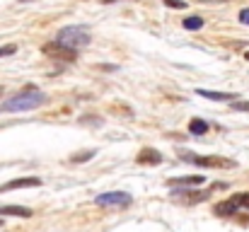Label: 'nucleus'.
Here are the masks:
<instances>
[{
    "instance_id": "16",
    "label": "nucleus",
    "mask_w": 249,
    "mask_h": 232,
    "mask_svg": "<svg viewBox=\"0 0 249 232\" xmlns=\"http://www.w3.org/2000/svg\"><path fill=\"white\" fill-rule=\"evenodd\" d=\"M232 198L237 201V206H240V208H247V211H249V191H242V194H235Z\"/></svg>"
},
{
    "instance_id": "10",
    "label": "nucleus",
    "mask_w": 249,
    "mask_h": 232,
    "mask_svg": "<svg viewBox=\"0 0 249 232\" xmlns=\"http://www.w3.org/2000/svg\"><path fill=\"white\" fill-rule=\"evenodd\" d=\"M198 97H206L211 102H235V97L240 94H232V92H213V89H196Z\"/></svg>"
},
{
    "instance_id": "3",
    "label": "nucleus",
    "mask_w": 249,
    "mask_h": 232,
    "mask_svg": "<svg viewBox=\"0 0 249 232\" xmlns=\"http://www.w3.org/2000/svg\"><path fill=\"white\" fill-rule=\"evenodd\" d=\"M184 162H191L196 167H223V169H232L235 167V160H228V157H218V155H208V157H201V155H194V153H181L179 155Z\"/></svg>"
},
{
    "instance_id": "5",
    "label": "nucleus",
    "mask_w": 249,
    "mask_h": 232,
    "mask_svg": "<svg viewBox=\"0 0 249 232\" xmlns=\"http://www.w3.org/2000/svg\"><path fill=\"white\" fill-rule=\"evenodd\" d=\"M131 194H126V191H107V194H99L97 198H94V203L97 206H131Z\"/></svg>"
},
{
    "instance_id": "25",
    "label": "nucleus",
    "mask_w": 249,
    "mask_h": 232,
    "mask_svg": "<svg viewBox=\"0 0 249 232\" xmlns=\"http://www.w3.org/2000/svg\"><path fill=\"white\" fill-rule=\"evenodd\" d=\"M19 2H29V0H19Z\"/></svg>"
},
{
    "instance_id": "1",
    "label": "nucleus",
    "mask_w": 249,
    "mask_h": 232,
    "mask_svg": "<svg viewBox=\"0 0 249 232\" xmlns=\"http://www.w3.org/2000/svg\"><path fill=\"white\" fill-rule=\"evenodd\" d=\"M46 102V94L36 87H24L22 92H17L15 97L2 102V111H29V109H39Z\"/></svg>"
},
{
    "instance_id": "18",
    "label": "nucleus",
    "mask_w": 249,
    "mask_h": 232,
    "mask_svg": "<svg viewBox=\"0 0 249 232\" xmlns=\"http://www.w3.org/2000/svg\"><path fill=\"white\" fill-rule=\"evenodd\" d=\"M17 51V46L15 44H7V46H0V58H5V56H12Z\"/></svg>"
},
{
    "instance_id": "20",
    "label": "nucleus",
    "mask_w": 249,
    "mask_h": 232,
    "mask_svg": "<svg viewBox=\"0 0 249 232\" xmlns=\"http://www.w3.org/2000/svg\"><path fill=\"white\" fill-rule=\"evenodd\" d=\"M240 22H242V24H247V27H249V7H245V10H240Z\"/></svg>"
},
{
    "instance_id": "2",
    "label": "nucleus",
    "mask_w": 249,
    "mask_h": 232,
    "mask_svg": "<svg viewBox=\"0 0 249 232\" xmlns=\"http://www.w3.org/2000/svg\"><path fill=\"white\" fill-rule=\"evenodd\" d=\"M89 32L85 29V27H78V24H73V27H63L58 34H56V41L58 44H63V46H68V49H73V51H80L85 49L87 44H89Z\"/></svg>"
},
{
    "instance_id": "23",
    "label": "nucleus",
    "mask_w": 249,
    "mask_h": 232,
    "mask_svg": "<svg viewBox=\"0 0 249 232\" xmlns=\"http://www.w3.org/2000/svg\"><path fill=\"white\" fill-rule=\"evenodd\" d=\"M245 58H247V61H249V51H247V54H245Z\"/></svg>"
},
{
    "instance_id": "22",
    "label": "nucleus",
    "mask_w": 249,
    "mask_h": 232,
    "mask_svg": "<svg viewBox=\"0 0 249 232\" xmlns=\"http://www.w3.org/2000/svg\"><path fill=\"white\" fill-rule=\"evenodd\" d=\"M102 2H119V0H102Z\"/></svg>"
},
{
    "instance_id": "14",
    "label": "nucleus",
    "mask_w": 249,
    "mask_h": 232,
    "mask_svg": "<svg viewBox=\"0 0 249 232\" xmlns=\"http://www.w3.org/2000/svg\"><path fill=\"white\" fill-rule=\"evenodd\" d=\"M181 24H184V29L196 32V29H201V27H203V19H201V17H186Z\"/></svg>"
},
{
    "instance_id": "6",
    "label": "nucleus",
    "mask_w": 249,
    "mask_h": 232,
    "mask_svg": "<svg viewBox=\"0 0 249 232\" xmlns=\"http://www.w3.org/2000/svg\"><path fill=\"white\" fill-rule=\"evenodd\" d=\"M32 186H41V179L39 177H24V179H12L7 184L0 186V194L5 191H15V189H32Z\"/></svg>"
},
{
    "instance_id": "13",
    "label": "nucleus",
    "mask_w": 249,
    "mask_h": 232,
    "mask_svg": "<svg viewBox=\"0 0 249 232\" xmlns=\"http://www.w3.org/2000/svg\"><path fill=\"white\" fill-rule=\"evenodd\" d=\"M189 133L191 136H206L208 133V124L203 119H191L189 121Z\"/></svg>"
},
{
    "instance_id": "15",
    "label": "nucleus",
    "mask_w": 249,
    "mask_h": 232,
    "mask_svg": "<svg viewBox=\"0 0 249 232\" xmlns=\"http://www.w3.org/2000/svg\"><path fill=\"white\" fill-rule=\"evenodd\" d=\"M97 155V150H85V153H78L71 157V162H87V160H92Z\"/></svg>"
},
{
    "instance_id": "4",
    "label": "nucleus",
    "mask_w": 249,
    "mask_h": 232,
    "mask_svg": "<svg viewBox=\"0 0 249 232\" xmlns=\"http://www.w3.org/2000/svg\"><path fill=\"white\" fill-rule=\"evenodd\" d=\"M41 51H44V56H49V58H53V61H66V63H73V61L78 58V51H73V49H68V46H63V44H58V41L46 44Z\"/></svg>"
},
{
    "instance_id": "24",
    "label": "nucleus",
    "mask_w": 249,
    "mask_h": 232,
    "mask_svg": "<svg viewBox=\"0 0 249 232\" xmlns=\"http://www.w3.org/2000/svg\"><path fill=\"white\" fill-rule=\"evenodd\" d=\"M0 228H2V218H0Z\"/></svg>"
},
{
    "instance_id": "19",
    "label": "nucleus",
    "mask_w": 249,
    "mask_h": 232,
    "mask_svg": "<svg viewBox=\"0 0 249 232\" xmlns=\"http://www.w3.org/2000/svg\"><path fill=\"white\" fill-rule=\"evenodd\" d=\"M162 2H165L167 7H177V10H184V7H186L184 0H162Z\"/></svg>"
},
{
    "instance_id": "8",
    "label": "nucleus",
    "mask_w": 249,
    "mask_h": 232,
    "mask_svg": "<svg viewBox=\"0 0 249 232\" xmlns=\"http://www.w3.org/2000/svg\"><path fill=\"white\" fill-rule=\"evenodd\" d=\"M174 198H189V201H206L208 198V194L206 191H194V189H177V186H172V191H169Z\"/></svg>"
},
{
    "instance_id": "12",
    "label": "nucleus",
    "mask_w": 249,
    "mask_h": 232,
    "mask_svg": "<svg viewBox=\"0 0 249 232\" xmlns=\"http://www.w3.org/2000/svg\"><path fill=\"white\" fill-rule=\"evenodd\" d=\"M240 211V206H237V201L235 198H228V201H223V203H218L215 206V215H223V218H228V215H235Z\"/></svg>"
},
{
    "instance_id": "9",
    "label": "nucleus",
    "mask_w": 249,
    "mask_h": 232,
    "mask_svg": "<svg viewBox=\"0 0 249 232\" xmlns=\"http://www.w3.org/2000/svg\"><path fill=\"white\" fill-rule=\"evenodd\" d=\"M136 162L138 164H160L162 162V153L155 150V148H143L138 153V157H136Z\"/></svg>"
},
{
    "instance_id": "21",
    "label": "nucleus",
    "mask_w": 249,
    "mask_h": 232,
    "mask_svg": "<svg viewBox=\"0 0 249 232\" xmlns=\"http://www.w3.org/2000/svg\"><path fill=\"white\" fill-rule=\"evenodd\" d=\"M2 94H5V87H2V85H0V97H2Z\"/></svg>"
},
{
    "instance_id": "7",
    "label": "nucleus",
    "mask_w": 249,
    "mask_h": 232,
    "mask_svg": "<svg viewBox=\"0 0 249 232\" xmlns=\"http://www.w3.org/2000/svg\"><path fill=\"white\" fill-rule=\"evenodd\" d=\"M167 184H169V186H201V184H206V177H203V174H191V177H172Z\"/></svg>"
},
{
    "instance_id": "17",
    "label": "nucleus",
    "mask_w": 249,
    "mask_h": 232,
    "mask_svg": "<svg viewBox=\"0 0 249 232\" xmlns=\"http://www.w3.org/2000/svg\"><path fill=\"white\" fill-rule=\"evenodd\" d=\"M230 107L235 111H249V102H245V99H235V102H230Z\"/></svg>"
},
{
    "instance_id": "11",
    "label": "nucleus",
    "mask_w": 249,
    "mask_h": 232,
    "mask_svg": "<svg viewBox=\"0 0 249 232\" xmlns=\"http://www.w3.org/2000/svg\"><path fill=\"white\" fill-rule=\"evenodd\" d=\"M2 215H15V218H32L34 211L24 206H0V218Z\"/></svg>"
}]
</instances>
